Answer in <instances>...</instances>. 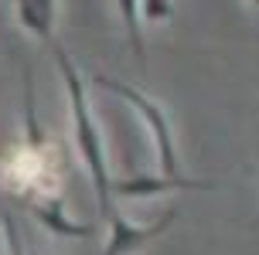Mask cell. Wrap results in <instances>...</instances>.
<instances>
[{
	"label": "cell",
	"mask_w": 259,
	"mask_h": 255,
	"mask_svg": "<svg viewBox=\"0 0 259 255\" xmlns=\"http://www.w3.org/2000/svg\"><path fill=\"white\" fill-rule=\"evenodd\" d=\"M48 48L55 51V62H58V72H62V82L68 89V106H72V133H75V150L82 157V164L92 177V187H96V201H99V215L106 218V211L113 208V184H109V164H106V150H103V136H99V126H96V116L89 109V95H85V82L78 75L75 62L65 55V48L58 41H52Z\"/></svg>",
	"instance_id": "1"
},
{
	"label": "cell",
	"mask_w": 259,
	"mask_h": 255,
	"mask_svg": "<svg viewBox=\"0 0 259 255\" xmlns=\"http://www.w3.org/2000/svg\"><path fill=\"white\" fill-rule=\"evenodd\" d=\"M92 85H96V89H103V92L119 95L123 102H130V106L143 116V123H147L150 136H154V150H157V160H160L164 177H181L178 143H174V129H170V119H167V113H164V106L154 102L147 92L133 89V85H126V82H116V78H109V75H96V78H92Z\"/></svg>",
	"instance_id": "2"
},
{
	"label": "cell",
	"mask_w": 259,
	"mask_h": 255,
	"mask_svg": "<svg viewBox=\"0 0 259 255\" xmlns=\"http://www.w3.org/2000/svg\"><path fill=\"white\" fill-rule=\"evenodd\" d=\"M174 218H178V211H167L164 218H157L154 225H130L126 215L113 204V208L106 211V221H109V242H106L103 255H133V252H140V248H147V245H154L160 235L170 231Z\"/></svg>",
	"instance_id": "3"
},
{
	"label": "cell",
	"mask_w": 259,
	"mask_h": 255,
	"mask_svg": "<svg viewBox=\"0 0 259 255\" xmlns=\"http://www.w3.org/2000/svg\"><path fill=\"white\" fill-rule=\"evenodd\" d=\"M198 187H211V180H194V177H126L116 180L113 191L116 197H126V201H143V197H157V194L167 191H198Z\"/></svg>",
	"instance_id": "4"
},
{
	"label": "cell",
	"mask_w": 259,
	"mask_h": 255,
	"mask_svg": "<svg viewBox=\"0 0 259 255\" xmlns=\"http://www.w3.org/2000/svg\"><path fill=\"white\" fill-rule=\"evenodd\" d=\"M17 7V21L27 34L38 41L52 44L55 41V14H58V0H14Z\"/></svg>",
	"instance_id": "5"
},
{
	"label": "cell",
	"mask_w": 259,
	"mask_h": 255,
	"mask_svg": "<svg viewBox=\"0 0 259 255\" xmlns=\"http://www.w3.org/2000/svg\"><path fill=\"white\" fill-rule=\"evenodd\" d=\"M31 211H34V218H38L48 231H55L58 238H89L92 235L89 221H72V218H65L58 201H38V204H31Z\"/></svg>",
	"instance_id": "6"
},
{
	"label": "cell",
	"mask_w": 259,
	"mask_h": 255,
	"mask_svg": "<svg viewBox=\"0 0 259 255\" xmlns=\"http://www.w3.org/2000/svg\"><path fill=\"white\" fill-rule=\"evenodd\" d=\"M119 14H123V27H126L133 58L140 65V72H147V48H143V24H140V0H116Z\"/></svg>",
	"instance_id": "7"
},
{
	"label": "cell",
	"mask_w": 259,
	"mask_h": 255,
	"mask_svg": "<svg viewBox=\"0 0 259 255\" xmlns=\"http://www.w3.org/2000/svg\"><path fill=\"white\" fill-rule=\"evenodd\" d=\"M170 14H174L170 0H140V17L147 21H170Z\"/></svg>",
	"instance_id": "8"
},
{
	"label": "cell",
	"mask_w": 259,
	"mask_h": 255,
	"mask_svg": "<svg viewBox=\"0 0 259 255\" xmlns=\"http://www.w3.org/2000/svg\"><path fill=\"white\" fill-rule=\"evenodd\" d=\"M0 228H4V245L11 248V255H24V245H21V235H17V225H14V218L4 211L0 215Z\"/></svg>",
	"instance_id": "9"
},
{
	"label": "cell",
	"mask_w": 259,
	"mask_h": 255,
	"mask_svg": "<svg viewBox=\"0 0 259 255\" xmlns=\"http://www.w3.org/2000/svg\"><path fill=\"white\" fill-rule=\"evenodd\" d=\"M0 255H4V242H0Z\"/></svg>",
	"instance_id": "10"
},
{
	"label": "cell",
	"mask_w": 259,
	"mask_h": 255,
	"mask_svg": "<svg viewBox=\"0 0 259 255\" xmlns=\"http://www.w3.org/2000/svg\"><path fill=\"white\" fill-rule=\"evenodd\" d=\"M249 4H256V0H249Z\"/></svg>",
	"instance_id": "11"
}]
</instances>
